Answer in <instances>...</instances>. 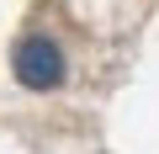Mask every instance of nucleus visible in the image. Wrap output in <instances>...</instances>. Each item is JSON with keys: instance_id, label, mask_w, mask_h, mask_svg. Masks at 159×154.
Listing matches in <instances>:
<instances>
[{"instance_id": "1", "label": "nucleus", "mask_w": 159, "mask_h": 154, "mask_svg": "<svg viewBox=\"0 0 159 154\" xmlns=\"http://www.w3.org/2000/svg\"><path fill=\"white\" fill-rule=\"evenodd\" d=\"M11 69H16V80H21L27 91H58V85H64V53H58V43L43 37V32H32V37L16 43Z\"/></svg>"}]
</instances>
